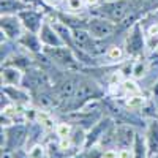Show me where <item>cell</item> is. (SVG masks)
I'll return each instance as SVG.
<instances>
[{
    "label": "cell",
    "instance_id": "obj_1",
    "mask_svg": "<svg viewBox=\"0 0 158 158\" xmlns=\"http://www.w3.org/2000/svg\"><path fill=\"white\" fill-rule=\"evenodd\" d=\"M97 10V16L106 18L117 24L130 16V13L133 11V2L131 0H109L104 5H100Z\"/></svg>",
    "mask_w": 158,
    "mask_h": 158
},
{
    "label": "cell",
    "instance_id": "obj_14",
    "mask_svg": "<svg viewBox=\"0 0 158 158\" xmlns=\"http://www.w3.org/2000/svg\"><path fill=\"white\" fill-rule=\"evenodd\" d=\"M146 142L149 149V156L158 155V120H152L146 130Z\"/></svg>",
    "mask_w": 158,
    "mask_h": 158
},
{
    "label": "cell",
    "instance_id": "obj_7",
    "mask_svg": "<svg viewBox=\"0 0 158 158\" xmlns=\"http://www.w3.org/2000/svg\"><path fill=\"white\" fill-rule=\"evenodd\" d=\"M125 48H127L125 49L127 54H130V56H139L144 51V48H146V40H144L139 22H135L133 29L130 30V33L127 36V41H125Z\"/></svg>",
    "mask_w": 158,
    "mask_h": 158
},
{
    "label": "cell",
    "instance_id": "obj_8",
    "mask_svg": "<svg viewBox=\"0 0 158 158\" xmlns=\"http://www.w3.org/2000/svg\"><path fill=\"white\" fill-rule=\"evenodd\" d=\"M100 94L101 92L95 82L89 81V79H82V81H79V85H77V90H76L73 100L79 103H85L90 100H95Z\"/></svg>",
    "mask_w": 158,
    "mask_h": 158
},
{
    "label": "cell",
    "instance_id": "obj_6",
    "mask_svg": "<svg viewBox=\"0 0 158 158\" xmlns=\"http://www.w3.org/2000/svg\"><path fill=\"white\" fill-rule=\"evenodd\" d=\"M18 16L22 21L25 30L32 32V33H38L40 30H41V27H43V22L46 21L43 18V13L41 11H38L35 8H30V6L22 10L21 13H18Z\"/></svg>",
    "mask_w": 158,
    "mask_h": 158
},
{
    "label": "cell",
    "instance_id": "obj_20",
    "mask_svg": "<svg viewBox=\"0 0 158 158\" xmlns=\"http://www.w3.org/2000/svg\"><path fill=\"white\" fill-rule=\"evenodd\" d=\"M120 89L123 90V94L128 95V97H131V95H139V92H141V89H139L133 81H130V79H125V81L120 84Z\"/></svg>",
    "mask_w": 158,
    "mask_h": 158
},
{
    "label": "cell",
    "instance_id": "obj_3",
    "mask_svg": "<svg viewBox=\"0 0 158 158\" xmlns=\"http://www.w3.org/2000/svg\"><path fill=\"white\" fill-rule=\"evenodd\" d=\"M115 29H117L115 22H112L106 18H101V16H95L87 21V30L97 40H106V38L112 36Z\"/></svg>",
    "mask_w": 158,
    "mask_h": 158
},
{
    "label": "cell",
    "instance_id": "obj_19",
    "mask_svg": "<svg viewBox=\"0 0 158 158\" xmlns=\"http://www.w3.org/2000/svg\"><path fill=\"white\" fill-rule=\"evenodd\" d=\"M127 108L131 109V111H138V109H142L144 108V98L141 95H131L128 97V100L125 101Z\"/></svg>",
    "mask_w": 158,
    "mask_h": 158
},
{
    "label": "cell",
    "instance_id": "obj_15",
    "mask_svg": "<svg viewBox=\"0 0 158 158\" xmlns=\"http://www.w3.org/2000/svg\"><path fill=\"white\" fill-rule=\"evenodd\" d=\"M19 44L24 46V48H27L30 52H40L43 49V43H41V40H40L38 33H32V32H25L19 40Z\"/></svg>",
    "mask_w": 158,
    "mask_h": 158
},
{
    "label": "cell",
    "instance_id": "obj_13",
    "mask_svg": "<svg viewBox=\"0 0 158 158\" xmlns=\"http://www.w3.org/2000/svg\"><path fill=\"white\" fill-rule=\"evenodd\" d=\"M135 139H136V133L133 131V128H130L127 125L117 127V130H115V144L120 149H123V147H133Z\"/></svg>",
    "mask_w": 158,
    "mask_h": 158
},
{
    "label": "cell",
    "instance_id": "obj_11",
    "mask_svg": "<svg viewBox=\"0 0 158 158\" xmlns=\"http://www.w3.org/2000/svg\"><path fill=\"white\" fill-rule=\"evenodd\" d=\"M24 81V73L21 68L15 65H5L2 67V85L10 87V85H22Z\"/></svg>",
    "mask_w": 158,
    "mask_h": 158
},
{
    "label": "cell",
    "instance_id": "obj_5",
    "mask_svg": "<svg viewBox=\"0 0 158 158\" xmlns=\"http://www.w3.org/2000/svg\"><path fill=\"white\" fill-rule=\"evenodd\" d=\"M2 135L5 136V149L8 150H18L21 144L29 139V131L24 125H13L10 128H5Z\"/></svg>",
    "mask_w": 158,
    "mask_h": 158
},
{
    "label": "cell",
    "instance_id": "obj_24",
    "mask_svg": "<svg viewBox=\"0 0 158 158\" xmlns=\"http://www.w3.org/2000/svg\"><path fill=\"white\" fill-rule=\"evenodd\" d=\"M131 73H133L136 77H141L142 74H146V65H144L142 62H136L135 63V68L131 70Z\"/></svg>",
    "mask_w": 158,
    "mask_h": 158
},
{
    "label": "cell",
    "instance_id": "obj_25",
    "mask_svg": "<svg viewBox=\"0 0 158 158\" xmlns=\"http://www.w3.org/2000/svg\"><path fill=\"white\" fill-rule=\"evenodd\" d=\"M118 158H133V147L118 149Z\"/></svg>",
    "mask_w": 158,
    "mask_h": 158
},
{
    "label": "cell",
    "instance_id": "obj_17",
    "mask_svg": "<svg viewBox=\"0 0 158 158\" xmlns=\"http://www.w3.org/2000/svg\"><path fill=\"white\" fill-rule=\"evenodd\" d=\"M133 158H150L147 142H146V136L138 135V133H136V139H135V144H133Z\"/></svg>",
    "mask_w": 158,
    "mask_h": 158
},
{
    "label": "cell",
    "instance_id": "obj_26",
    "mask_svg": "<svg viewBox=\"0 0 158 158\" xmlns=\"http://www.w3.org/2000/svg\"><path fill=\"white\" fill-rule=\"evenodd\" d=\"M100 2H101V0H84L85 6H89V8H98Z\"/></svg>",
    "mask_w": 158,
    "mask_h": 158
},
{
    "label": "cell",
    "instance_id": "obj_10",
    "mask_svg": "<svg viewBox=\"0 0 158 158\" xmlns=\"http://www.w3.org/2000/svg\"><path fill=\"white\" fill-rule=\"evenodd\" d=\"M48 79L44 76L43 71L40 70H27L24 74V81H22V87L24 89H30V90H41L43 85H46Z\"/></svg>",
    "mask_w": 158,
    "mask_h": 158
},
{
    "label": "cell",
    "instance_id": "obj_27",
    "mask_svg": "<svg viewBox=\"0 0 158 158\" xmlns=\"http://www.w3.org/2000/svg\"><path fill=\"white\" fill-rule=\"evenodd\" d=\"M44 3H48L49 6H57V5H60L63 0H43Z\"/></svg>",
    "mask_w": 158,
    "mask_h": 158
},
{
    "label": "cell",
    "instance_id": "obj_16",
    "mask_svg": "<svg viewBox=\"0 0 158 158\" xmlns=\"http://www.w3.org/2000/svg\"><path fill=\"white\" fill-rule=\"evenodd\" d=\"M29 6L25 0H2V15H18Z\"/></svg>",
    "mask_w": 158,
    "mask_h": 158
},
{
    "label": "cell",
    "instance_id": "obj_12",
    "mask_svg": "<svg viewBox=\"0 0 158 158\" xmlns=\"http://www.w3.org/2000/svg\"><path fill=\"white\" fill-rule=\"evenodd\" d=\"M77 85H79V79L73 76H65L57 84V94L60 100H71L77 90Z\"/></svg>",
    "mask_w": 158,
    "mask_h": 158
},
{
    "label": "cell",
    "instance_id": "obj_28",
    "mask_svg": "<svg viewBox=\"0 0 158 158\" xmlns=\"http://www.w3.org/2000/svg\"><path fill=\"white\" fill-rule=\"evenodd\" d=\"M5 158H10V155H5Z\"/></svg>",
    "mask_w": 158,
    "mask_h": 158
},
{
    "label": "cell",
    "instance_id": "obj_23",
    "mask_svg": "<svg viewBox=\"0 0 158 158\" xmlns=\"http://www.w3.org/2000/svg\"><path fill=\"white\" fill-rule=\"evenodd\" d=\"M106 56L111 59V60H120L123 57V49L118 48V46H109L106 49Z\"/></svg>",
    "mask_w": 158,
    "mask_h": 158
},
{
    "label": "cell",
    "instance_id": "obj_9",
    "mask_svg": "<svg viewBox=\"0 0 158 158\" xmlns=\"http://www.w3.org/2000/svg\"><path fill=\"white\" fill-rule=\"evenodd\" d=\"M38 36L41 40V43L44 48H60V46H65V43L62 41V38L59 36V33L54 30L52 24L46 19L43 22V27L41 30L38 32Z\"/></svg>",
    "mask_w": 158,
    "mask_h": 158
},
{
    "label": "cell",
    "instance_id": "obj_4",
    "mask_svg": "<svg viewBox=\"0 0 158 158\" xmlns=\"http://www.w3.org/2000/svg\"><path fill=\"white\" fill-rule=\"evenodd\" d=\"M0 27H2V33L8 40H19L25 32H27L18 15H2Z\"/></svg>",
    "mask_w": 158,
    "mask_h": 158
},
{
    "label": "cell",
    "instance_id": "obj_2",
    "mask_svg": "<svg viewBox=\"0 0 158 158\" xmlns=\"http://www.w3.org/2000/svg\"><path fill=\"white\" fill-rule=\"evenodd\" d=\"M44 56L52 60V63H56L57 67L65 68V70H74L77 68V60L74 54L71 52L70 48L60 46V48H43Z\"/></svg>",
    "mask_w": 158,
    "mask_h": 158
},
{
    "label": "cell",
    "instance_id": "obj_21",
    "mask_svg": "<svg viewBox=\"0 0 158 158\" xmlns=\"http://www.w3.org/2000/svg\"><path fill=\"white\" fill-rule=\"evenodd\" d=\"M63 5H65V10L70 13H79L85 6L84 0H63Z\"/></svg>",
    "mask_w": 158,
    "mask_h": 158
},
{
    "label": "cell",
    "instance_id": "obj_18",
    "mask_svg": "<svg viewBox=\"0 0 158 158\" xmlns=\"http://www.w3.org/2000/svg\"><path fill=\"white\" fill-rule=\"evenodd\" d=\"M27 153H29V156L30 158H48L49 155H48V150H46V147L44 146H41V144H33V146L27 150Z\"/></svg>",
    "mask_w": 158,
    "mask_h": 158
},
{
    "label": "cell",
    "instance_id": "obj_22",
    "mask_svg": "<svg viewBox=\"0 0 158 158\" xmlns=\"http://www.w3.org/2000/svg\"><path fill=\"white\" fill-rule=\"evenodd\" d=\"M56 133H57L59 138H70L71 133H73V127H71L70 123L62 122V123H59V125L56 127Z\"/></svg>",
    "mask_w": 158,
    "mask_h": 158
}]
</instances>
